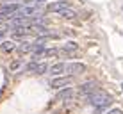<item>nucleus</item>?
<instances>
[{
	"label": "nucleus",
	"mask_w": 123,
	"mask_h": 114,
	"mask_svg": "<svg viewBox=\"0 0 123 114\" xmlns=\"http://www.w3.org/2000/svg\"><path fill=\"white\" fill-rule=\"evenodd\" d=\"M7 2H9V0H7Z\"/></svg>",
	"instance_id": "17"
},
{
	"label": "nucleus",
	"mask_w": 123,
	"mask_h": 114,
	"mask_svg": "<svg viewBox=\"0 0 123 114\" xmlns=\"http://www.w3.org/2000/svg\"><path fill=\"white\" fill-rule=\"evenodd\" d=\"M86 66L82 62H66V71L64 75H77V73H84Z\"/></svg>",
	"instance_id": "3"
},
{
	"label": "nucleus",
	"mask_w": 123,
	"mask_h": 114,
	"mask_svg": "<svg viewBox=\"0 0 123 114\" xmlns=\"http://www.w3.org/2000/svg\"><path fill=\"white\" fill-rule=\"evenodd\" d=\"M20 9V4H6V6H0V18L2 16H11Z\"/></svg>",
	"instance_id": "5"
},
{
	"label": "nucleus",
	"mask_w": 123,
	"mask_h": 114,
	"mask_svg": "<svg viewBox=\"0 0 123 114\" xmlns=\"http://www.w3.org/2000/svg\"><path fill=\"white\" fill-rule=\"evenodd\" d=\"M121 91H123V84H121Z\"/></svg>",
	"instance_id": "16"
},
{
	"label": "nucleus",
	"mask_w": 123,
	"mask_h": 114,
	"mask_svg": "<svg viewBox=\"0 0 123 114\" xmlns=\"http://www.w3.org/2000/svg\"><path fill=\"white\" fill-rule=\"evenodd\" d=\"M95 89H98V84L96 82H86V84H82V86L79 87V96H84L86 98L89 93H93Z\"/></svg>",
	"instance_id": "6"
},
{
	"label": "nucleus",
	"mask_w": 123,
	"mask_h": 114,
	"mask_svg": "<svg viewBox=\"0 0 123 114\" xmlns=\"http://www.w3.org/2000/svg\"><path fill=\"white\" fill-rule=\"evenodd\" d=\"M50 73L52 75H62L66 71V62H57V64H52L50 66Z\"/></svg>",
	"instance_id": "9"
},
{
	"label": "nucleus",
	"mask_w": 123,
	"mask_h": 114,
	"mask_svg": "<svg viewBox=\"0 0 123 114\" xmlns=\"http://www.w3.org/2000/svg\"><path fill=\"white\" fill-rule=\"evenodd\" d=\"M14 48H16V45L12 43V41H4L2 43V50L4 52H12Z\"/></svg>",
	"instance_id": "12"
},
{
	"label": "nucleus",
	"mask_w": 123,
	"mask_h": 114,
	"mask_svg": "<svg viewBox=\"0 0 123 114\" xmlns=\"http://www.w3.org/2000/svg\"><path fill=\"white\" fill-rule=\"evenodd\" d=\"M73 82V77L71 75H64V77H59V78H52L50 80V87L52 89H61V87H66Z\"/></svg>",
	"instance_id": "2"
},
{
	"label": "nucleus",
	"mask_w": 123,
	"mask_h": 114,
	"mask_svg": "<svg viewBox=\"0 0 123 114\" xmlns=\"http://www.w3.org/2000/svg\"><path fill=\"white\" fill-rule=\"evenodd\" d=\"M25 70L27 71H32V73H45L46 70H48V64L46 62H37V61H32L31 64H27L25 66Z\"/></svg>",
	"instance_id": "4"
},
{
	"label": "nucleus",
	"mask_w": 123,
	"mask_h": 114,
	"mask_svg": "<svg viewBox=\"0 0 123 114\" xmlns=\"http://www.w3.org/2000/svg\"><path fill=\"white\" fill-rule=\"evenodd\" d=\"M45 2V0H36V4H43Z\"/></svg>",
	"instance_id": "15"
},
{
	"label": "nucleus",
	"mask_w": 123,
	"mask_h": 114,
	"mask_svg": "<svg viewBox=\"0 0 123 114\" xmlns=\"http://www.w3.org/2000/svg\"><path fill=\"white\" fill-rule=\"evenodd\" d=\"M105 114H123V111H120V109H112V111H109Z\"/></svg>",
	"instance_id": "14"
},
{
	"label": "nucleus",
	"mask_w": 123,
	"mask_h": 114,
	"mask_svg": "<svg viewBox=\"0 0 123 114\" xmlns=\"http://www.w3.org/2000/svg\"><path fill=\"white\" fill-rule=\"evenodd\" d=\"M75 96V91L71 89V87H66V89H62L61 93H57L55 100H71Z\"/></svg>",
	"instance_id": "8"
},
{
	"label": "nucleus",
	"mask_w": 123,
	"mask_h": 114,
	"mask_svg": "<svg viewBox=\"0 0 123 114\" xmlns=\"http://www.w3.org/2000/svg\"><path fill=\"white\" fill-rule=\"evenodd\" d=\"M86 100L96 109V111H104V109H107L109 105H111V102H112L111 95L105 93V91H102V89H95L93 93H89V95L86 96Z\"/></svg>",
	"instance_id": "1"
},
{
	"label": "nucleus",
	"mask_w": 123,
	"mask_h": 114,
	"mask_svg": "<svg viewBox=\"0 0 123 114\" xmlns=\"http://www.w3.org/2000/svg\"><path fill=\"white\" fill-rule=\"evenodd\" d=\"M22 66V61H14V62H11V71H16Z\"/></svg>",
	"instance_id": "13"
},
{
	"label": "nucleus",
	"mask_w": 123,
	"mask_h": 114,
	"mask_svg": "<svg viewBox=\"0 0 123 114\" xmlns=\"http://www.w3.org/2000/svg\"><path fill=\"white\" fill-rule=\"evenodd\" d=\"M66 7H70V4H68L66 0H57V2H52L46 9L50 12H61L62 9H66Z\"/></svg>",
	"instance_id": "7"
},
{
	"label": "nucleus",
	"mask_w": 123,
	"mask_h": 114,
	"mask_svg": "<svg viewBox=\"0 0 123 114\" xmlns=\"http://www.w3.org/2000/svg\"><path fill=\"white\" fill-rule=\"evenodd\" d=\"M77 48H79V45L73 43V41H70V43H66L64 46H62V52H75Z\"/></svg>",
	"instance_id": "11"
},
{
	"label": "nucleus",
	"mask_w": 123,
	"mask_h": 114,
	"mask_svg": "<svg viewBox=\"0 0 123 114\" xmlns=\"http://www.w3.org/2000/svg\"><path fill=\"white\" fill-rule=\"evenodd\" d=\"M59 14H61L62 18H68V20H73V18H75V14H77V12H75L73 9H71V7H66V9H62L61 12H59Z\"/></svg>",
	"instance_id": "10"
}]
</instances>
